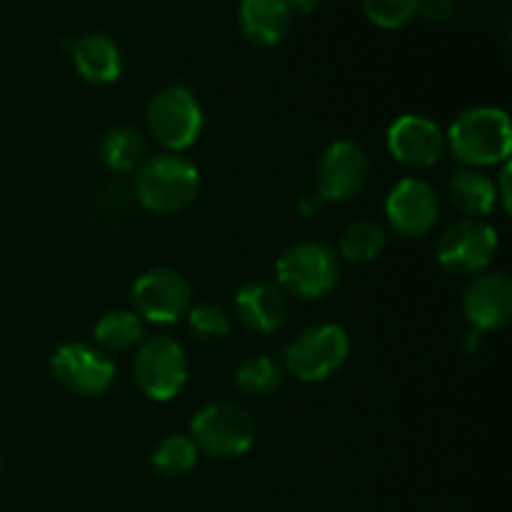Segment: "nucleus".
<instances>
[{
	"label": "nucleus",
	"mask_w": 512,
	"mask_h": 512,
	"mask_svg": "<svg viewBox=\"0 0 512 512\" xmlns=\"http://www.w3.org/2000/svg\"><path fill=\"white\" fill-rule=\"evenodd\" d=\"M418 13L423 15L428 23H448L455 15V0H420Z\"/></svg>",
	"instance_id": "nucleus-26"
},
{
	"label": "nucleus",
	"mask_w": 512,
	"mask_h": 512,
	"mask_svg": "<svg viewBox=\"0 0 512 512\" xmlns=\"http://www.w3.org/2000/svg\"><path fill=\"white\" fill-rule=\"evenodd\" d=\"M290 10L285 0H243L238 8V23L245 38L263 48H273L288 35Z\"/></svg>",
	"instance_id": "nucleus-17"
},
{
	"label": "nucleus",
	"mask_w": 512,
	"mask_h": 512,
	"mask_svg": "<svg viewBox=\"0 0 512 512\" xmlns=\"http://www.w3.org/2000/svg\"><path fill=\"white\" fill-rule=\"evenodd\" d=\"M133 305L138 318L153 325H173L193 308V288L170 268L145 270L133 285Z\"/></svg>",
	"instance_id": "nucleus-9"
},
{
	"label": "nucleus",
	"mask_w": 512,
	"mask_h": 512,
	"mask_svg": "<svg viewBox=\"0 0 512 512\" xmlns=\"http://www.w3.org/2000/svg\"><path fill=\"white\" fill-rule=\"evenodd\" d=\"M498 230L485 220L465 218L438 240V263L453 275L485 273L498 255Z\"/></svg>",
	"instance_id": "nucleus-8"
},
{
	"label": "nucleus",
	"mask_w": 512,
	"mask_h": 512,
	"mask_svg": "<svg viewBox=\"0 0 512 512\" xmlns=\"http://www.w3.org/2000/svg\"><path fill=\"white\" fill-rule=\"evenodd\" d=\"M200 190V173L190 160L175 153L153 155L145 160L135 178V195L150 213H183L195 203Z\"/></svg>",
	"instance_id": "nucleus-2"
},
{
	"label": "nucleus",
	"mask_w": 512,
	"mask_h": 512,
	"mask_svg": "<svg viewBox=\"0 0 512 512\" xmlns=\"http://www.w3.org/2000/svg\"><path fill=\"white\" fill-rule=\"evenodd\" d=\"M320 205H323V200L318 198V193H315V195H305V198L300 200L298 210H300V213L308 215V218H310V215H313V213H318Z\"/></svg>",
	"instance_id": "nucleus-29"
},
{
	"label": "nucleus",
	"mask_w": 512,
	"mask_h": 512,
	"mask_svg": "<svg viewBox=\"0 0 512 512\" xmlns=\"http://www.w3.org/2000/svg\"><path fill=\"white\" fill-rule=\"evenodd\" d=\"M500 188H498V200H503L505 210L510 208V165L503 163V173H500Z\"/></svg>",
	"instance_id": "nucleus-28"
},
{
	"label": "nucleus",
	"mask_w": 512,
	"mask_h": 512,
	"mask_svg": "<svg viewBox=\"0 0 512 512\" xmlns=\"http://www.w3.org/2000/svg\"><path fill=\"white\" fill-rule=\"evenodd\" d=\"M385 218L403 238H423L440 218L438 193L420 178L400 180L385 198Z\"/></svg>",
	"instance_id": "nucleus-12"
},
{
	"label": "nucleus",
	"mask_w": 512,
	"mask_h": 512,
	"mask_svg": "<svg viewBox=\"0 0 512 512\" xmlns=\"http://www.w3.org/2000/svg\"><path fill=\"white\" fill-rule=\"evenodd\" d=\"M185 318H188L190 330H193V333L198 335V340H203V343H223L230 335V328H233V325H230V315L225 313L220 305H195V308L188 310Z\"/></svg>",
	"instance_id": "nucleus-24"
},
{
	"label": "nucleus",
	"mask_w": 512,
	"mask_h": 512,
	"mask_svg": "<svg viewBox=\"0 0 512 512\" xmlns=\"http://www.w3.org/2000/svg\"><path fill=\"white\" fill-rule=\"evenodd\" d=\"M275 275L283 293L300 300H318L338 285L340 260L325 243H298L280 255Z\"/></svg>",
	"instance_id": "nucleus-3"
},
{
	"label": "nucleus",
	"mask_w": 512,
	"mask_h": 512,
	"mask_svg": "<svg viewBox=\"0 0 512 512\" xmlns=\"http://www.w3.org/2000/svg\"><path fill=\"white\" fill-rule=\"evenodd\" d=\"M463 310L478 330L503 328L512 315V280L500 270L473 275L465 285Z\"/></svg>",
	"instance_id": "nucleus-14"
},
{
	"label": "nucleus",
	"mask_w": 512,
	"mask_h": 512,
	"mask_svg": "<svg viewBox=\"0 0 512 512\" xmlns=\"http://www.w3.org/2000/svg\"><path fill=\"white\" fill-rule=\"evenodd\" d=\"M135 383L150 400L178 398L180 390L188 383V360L180 343L168 335H155L140 343L133 363Z\"/></svg>",
	"instance_id": "nucleus-7"
},
{
	"label": "nucleus",
	"mask_w": 512,
	"mask_h": 512,
	"mask_svg": "<svg viewBox=\"0 0 512 512\" xmlns=\"http://www.w3.org/2000/svg\"><path fill=\"white\" fill-rule=\"evenodd\" d=\"M145 118L153 138L173 153L190 148L203 133V108L185 85L158 90L150 98Z\"/></svg>",
	"instance_id": "nucleus-5"
},
{
	"label": "nucleus",
	"mask_w": 512,
	"mask_h": 512,
	"mask_svg": "<svg viewBox=\"0 0 512 512\" xmlns=\"http://www.w3.org/2000/svg\"><path fill=\"white\" fill-rule=\"evenodd\" d=\"M73 65L88 83L110 85L123 73V55L110 35L85 33L73 43Z\"/></svg>",
	"instance_id": "nucleus-16"
},
{
	"label": "nucleus",
	"mask_w": 512,
	"mask_h": 512,
	"mask_svg": "<svg viewBox=\"0 0 512 512\" xmlns=\"http://www.w3.org/2000/svg\"><path fill=\"white\" fill-rule=\"evenodd\" d=\"M240 323L255 333H275L288 318V298L278 285L250 283L235 298Z\"/></svg>",
	"instance_id": "nucleus-15"
},
{
	"label": "nucleus",
	"mask_w": 512,
	"mask_h": 512,
	"mask_svg": "<svg viewBox=\"0 0 512 512\" xmlns=\"http://www.w3.org/2000/svg\"><path fill=\"white\" fill-rule=\"evenodd\" d=\"M385 230L373 220H358L340 238V255L350 263H370L385 250Z\"/></svg>",
	"instance_id": "nucleus-23"
},
{
	"label": "nucleus",
	"mask_w": 512,
	"mask_h": 512,
	"mask_svg": "<svg viewBox=\"0 0 512 512\" xmlns=\"http://www.w3.org/2000/svg\"><path fill=\"white\" fill-rule=\"evenodd\" d=\"M450 198L460 213L480 220L493 213L498 205V185L480 170L463 168L450 180Z\"/></svg>",
	"instance_id": "nucleus-18"
},
{
	"label": "nucleus",
	"mask_w": 512,
	"mask_h": 512,
	"mask_svg": "<svg viewBox=\"0 0 512 512\" xmlns=\"http://www.w3.org/2000/svg\"><path fill=\"white\" fill-rule=\"evenodd\" d=\"M348 353L350 340L343 325L320 323L285 348V368L303 383H323L343 368Z\"/></svg>",
	"instance_id": "nucleus-4"
},
{
	"label": "nucleus",
	"mask_w": 512,
	"mask_h": 512,
	"mask_svg": "<svg viewBox=\"0 0 512 512\" xmlns=\"http://www.w3.org/2000/svg\"><path fill=\"white\" fill-rule=\"evenodd\" d=\"M198 445L185 435H168L153 450V465L165 478H183L198 465Z\"/></svg>",
	"instance_id": "nucleus-22"
},
{
	"label": "nucleus",
	"mask_w": 512,
	"mask_h": 512,
	"mask_svg": "<svg viewBox=\"0 0 512 512\" xmlns=\"http://www.w3.org/2000/svg\"><path fill=\"white\" fill-rule=\"evenodd\" d=\"M193 443L213 458H240L255 443V423L250 413L233 403H210L195 413L190 423Z\"/></svg>",
	"instance_id": "nucleus-6"
},
{
	"label": "nucleus",
	"mask_w": 512,
	"mask_h": 512,
	"mask_svg": "<svg viewBox=\"0 0 512 512\" xmlns=\"http://www.w3.org/2000/svg\"><path fill=\"white\" fill-rule=\"evenodd\" d=\"M105 165L115 173H130L138 168L145 158V138L130 125H118L105 133L103 145H100Z\"/></svg>",
	"instance_id": "nucleus-20"
},
{
	"label": "nucleus",
	"mask_w": 512,
	"mask_h": 512,
	"mask_svg": "<svg viewBox=\"0 0 512 512\" xmlns=\"http://www.w3.org/2000/svg\"><path fill=\"white\" fill-rule=\"evenodd\" d=\"M283 383V368L270 355H253L235 373V388L248 398H268Z\"/></svg>",
	"instance_id": "nucleus-21"
},
{
	"label": "nucleus",
	"mask_w": 512,
	"mask_h": 512,
	"mask_svg": "<svg viewBox=\"0 0 512 512\" xmlns=\"http://www.w3.org/2000/svg\"><path fill=\"white\" fill-rule=\"evenodd\" d=\"M365 15L383 30H398L418 15L420 0H360Z\"/></svg>",
	"instance_id": "nucleus-25"
},
{
	"label": "nucleus",
	"mask_w": 512,
	"mask_h": 512,
	"mask_svg": "<svg viewBox=\"0 0 512 512\" xmlns=\"http://www.w3.org/2000/svg\"><path fill=\"white\" fill-rule=\"evenodd\" d=\"M0 470H3V460H0Z\"/></svg>",
	"instance_id": "nucleus-30"
},
{
	"label": "nucleus",
	"mask_w": 512,
	"mask_h": 512,
	"mask_svg": "<svg viewBox=\"0 0 512 512\" xmlns=\"http://www.w3.org/2000/svg\"><path fill=\"white\" fill-rule=\"evenodd\" d=\"M53 373L60 385L83 398H100L115 380V363L100 348L68 343L53 355Z\"/></svg>",
	"instance_id": "nucleus-11"
},
{
	"label": "nucleus",
	"mask_w": 512,
	"mask_h": 512,
	"mask_svg": "<svg viewBox=\"0 0 512 512\" xmlns=\"http://www.w3.org/2000/svg\"><path fill=\"white\" fill-rule=\"evenodd\" d=\"M445 133L425 115H400L388 128V150L400 165L413 170L433 168L445 153Z\"/></svg>",
	"instance_id": "nucleus-13"
},
{
	"label": "nucleus",
	"mask_w": 512,
	"mask_h": 512,
	"mask_svg": "<svg viewBox=\"0 0 512 512\" xmlns=\"http://www.w3.org/2000/svg\"><path fill=\"white\" fill-rule=\"evenodd\" d=\"M320 3H323V0H285V5H288L290 15H293V13H298V15L315 13V10L320 8Z\"/></svg>",
	"instance_id": "nucleus-27"
},
{
	"label": "nucleus",
	"mask_w": 512,
	"mask_h": 512,
	"mask_svg": "<svg viewBox=\"0 0 512 512\" xmlns=\"http://www.w3.org/2000/svg\"><path fill=\"white\" fill-rule=\"evenodd\" d=\"M368 183V155L353 140H338L320 155L315 185L323 203H345Z\"/></svg>",
	"instance_id": "nucleus-10"
},
{
	"label": "nucleus",
	"mask_w": 512,
	"mask_h": 512,
	"mask_svg": "<svg viewBox=\"0 0 512 512\" xmlns=\"http://www.w3.org/2000/svg\"><path fill=\"white\" fill-rule=\"evenodd\" d=\"M455 158L468 168L508 163L512 150V128L505 110L478 105L458 115L450 133L445 135Z\"/></svg>",
	"instance_id": "nucleus-1"
},
{
	"label": "nucleus",
	"mask_w": 512,
	"mask_h": 512,
	"mask_svg": "<svg viewBox=\"0 0 512 512\" xmlns=\"http://www.w3.org/2000/svg\"><path fill=\"white\" fill-rule=\"evenodd\" d=\"M95 343L103 353H128L143 343V323L130 310H110L95 323Z\"/></svg>",
	"instance_id": "nucleus-19"
}]
</instances>
